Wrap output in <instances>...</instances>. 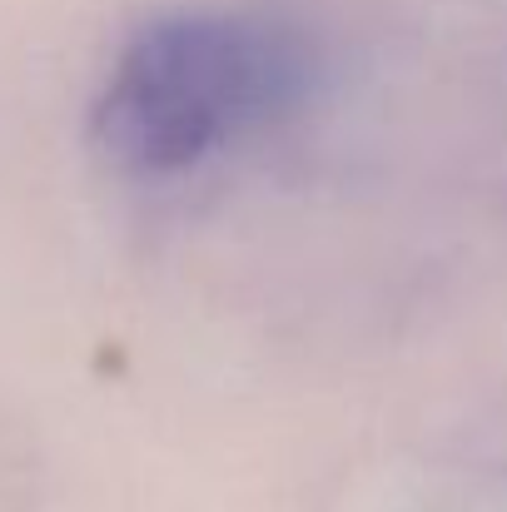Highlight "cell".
<instances>
[{"label":"cell","mask_w":507,"mask_h":512,"mask_svg":"<svg viewBox=\"0 0 507 512\" xmlns=\"http://www.w3.org/2000/svg\"><path fill=\"white\" fill-rule=\"evenodd\" d=\"M314 85V45L264 10H179L130 35L90 130L110 165L174 174L289 115Z\"/></svg>","instance_id":"1"}]
</instances>
